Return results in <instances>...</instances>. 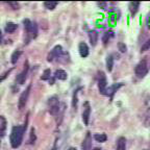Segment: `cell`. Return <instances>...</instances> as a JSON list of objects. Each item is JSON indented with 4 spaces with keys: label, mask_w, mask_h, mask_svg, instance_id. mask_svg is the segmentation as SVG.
Returning <instances> with one entry per match:
<instances>
[{
    "label": "cell",
    "mask_w": 150,
    "mask_h": 150,
    "mask_svg": "<svg viewBox=\"0 0 150 150\" xmlns=\"http://www.w3.org/2000/svg\"><path fill=\"white\" fill-rule=\"evenodd\" d=\"M26 130V123L24 126H14L11 131V136H9V142L13 148H18L22 144L23 141L24 131Z\"/></svg>",
    "instance_id": "obj_1"
},
{
    "label": "cell",
    "mask_w": 150,
    "mask_h": 150,
    "mask_svg": "<svg viewBox=\"0 0 150 150\" xmlns=\"http://www.w3.org/2000/svg\"><path fill=\"white\" fill-rule=\"evenodd\" d=\"M134 72L136 75L139 78H143L146 74L148 73V64L145 59L141 61L138 65L136 66V69H134Z\"/></svg>",
    "instance_id": "obj_2"
},
{
    "label": "cell",
    "mask_w": 150,
    "mask_h": 150,
    "mask_svg": "<svg viewBox=\"0 0 150 150\" xmlns=\"http://www.w3.org/2000/svg\"><path fill=\"white\" fill-rule=\"evenodd\" d=\"M98 76V89L100 94L102 95H106L108 93V81H106V77L103 72H99Z\"/></svg>",
    "instance_id": "obj_3"
},
{
    "label": "cell",
    "mask_w": 150,
    "mask_h": 150,
    "mask_svg": "<svg viewBox=\"0 0 150 150\" xmlns=\"http://www.w3.org/2000/svg\"><path fill=\"white\" fill-rule=\"evenodd\" d=\"M49 104V112L52 116H56L59 112V101L56 96H53L48 101Z\"/></svg>",
    "instance_id": "obj_4"
},
{
    "label": "cell",
    "mask_w": 150,
    "mask_h": 150,
    "mask_svg": "<svg viewBox=\"0 0 150 150\" xmlns=\"http://www.w3.org/2000/svg\"><path fill=\"white\" fill-rule=\"evenodd\" d=\"M30 89H31V86L29 84L27 87V89L25 91L22 92L21 96L19 98V101H18V108L20 110H22L24 108H25L26 103H27V100H28V96H29V93H30Z\"/></svg>",
    "instance_id": "obj_5"
},
{
    "label": "cell",
    "mask_w": 150,
    "mask_h": 150,
    "mask_svg": "<svg viewBox=\"0 0 150 150\" xmlns=\"http://www.w3.org/2000/svg\"><path fill=\"white\" fill-rule=\"evenodd\" d=\"M23 23H24V27H25L28 35H30L31 38H35L38 33L37 24H35V22H31L30 20H28V19H25L23 21Z\"/></svg>",
    "instance_id": "obj_6"
},
{
    "label": "cell",
    "mask_w": 150,
    "mask_h": 150,
    "mask_svg": "<svg viewBox=\"0 0 150 150\" xmlns=\"http://www.w3.org/2000/svg\"><path fill=\"white\" fill-rule=\"evenodd\" d=\"M63 54H64V52H63V48H62V46L56 45L53 49L51 50V52L49 53V55H48V57H47V61L52 62L54 59H59Z\"/></svg>",
    "instance_id": "obj_7"
},
{
    "label": "cell",
    "mask_w": 150,
    "mask_h": 150,
    "mask_svg": "<svg viewBox=\"0 0 150 150\" xmlns=\"http://www.w3.org/2000/svg\"><path fill=\"white\" fill-rule=\"evenodd\" d=\"M28 69H29V67H28V63L26 62L25 65H24V70L22 71L20 74L17 76L16 78V81L18 82L19 84H23L24 82H25L26 80V77H27V73H28Z\"/></svg>",
    "instance_id": "obj_8"
},
{
    "label": "cell",
    "mask_w": 150,
    "mask_h": 150,
    "mask_svg": "<svg viewBox=\"0 0 150 150\" xmlns=\"http://www.w3.org/2000/svg\"><path fill=\"white\" fill-rule=\"evenodd\" d=\"M90 115H91V108H90L89 102H86V103H84L83 112H82V121H83L84 125L89 124Z\"/></svg>",
    "instance_id": "obj_9"
},
{
    "label": "cell",
    "mask_w": 150,
    "mask_h": 150,
    "mask_svg": "<svg viewBox=\"0 0 150 150\" xmlns=\"http://www.w3.org/2000/svg\"><path fill=\"white\" fill-rule=\"evenodd\" d=\"M92 148V137L90 132H87V136L81 143V150H91Z\"/></svg>",
    "instance_id": "obj_10"
},
{
    "label": "cell",
    "mask_w": 150,
    "mask_h": 150,
    "mask_svg": "<svg viewBox=\"0 0 150 150\" xmlns=\"http://www.w3.org/2000/svg\"><path fill=\"white\" fill-rule=\"evenodd\" d=\"M78 51H79L80 56L84 59V57H87L89 55V47L84 42H81L78 45Z\"/></svg>",
    "instance_id": "obj_11"
},
{
    "label": "cell",
    "mask_w": 150,
    "mask_h": 150,
    "mask_svg": "<svg viewBox=\"0 0 150 150\" xmlns=\"http://www.w3.org/2000/svg\"><path fill=\"white\" fill-rule=\"evenodd\" d=\"M98 33L96 30H91L89 31V40H90V43H91L92 46H95L98 42Z\"/></svg>",
    "instance_id": "obj_12"
},
{
    "label": "cell",
    "mask_w": 150,
    "mask_h": 150,
    "mask_svg": "<svg viewBox=\"0 0 150 150\" xmlns=\"http://www.w3.org/2000/svg\"><path fill=\"white\" fill-rule=\"evenodd\" d=\"M54 76H55V78H57V79H59V80H66L67 79V77H68L67 72L64 71V70H62V69L56 70L55 73H54Z\"/></svg>",
    "instance_id": "obj_13"
},
{
    "label": "cell",
    "mask_w": 150,
    "mask_h": 150,
    "mask_svg": "<svg viewBox=\"0 0 150 150\" xmlns=\"http://www.w3.org/2000/svg\"><path fill=\"white\" fill-rule=\"evenodd\" d=\"M116 150H126V140L123 137H120L117 141V149Z\"/></svg>",
    "instance_id": "obj_14"
},
{
    "label": "cell",
    "mask_w": 150,
    "mask_h": 150,
    "mask_svg": "<svg viewBox=\"0 0 150 150\" xmlns=\"http://www.w3.org/2000/svg\"><path fill=\"white\" fill-rule=\"evenodd\" d=\"M122 86H123V83H115V84H112V87H110L108 89V93H106V95H110V97L115 94V92H117V90L119 89V88H121Z\"/></svg>",
    "instance_id": "obj_15"
},
{
    "label": "cell",
    "mask_w": 150,
    "mask_h": 150,
    "mask_svg": "<svg viewBox=\"0 0 150 150\" xmlns=\"http://www.w3.org/2000/svg\"><path fill=\"white\" fill-rule=\"evenodd\" d=\"M140 2H129V11H130L131 15L134 16V15L138 13L139 11V7H140Z\"/></svg>",
    "instance_id": "obj_16"
},
{
    "label": "cell",
    "mask_w": 150,
    "mask_h": 150,
    "mask_svg": "<svg viewBox=\"0 0 150 150\" xmlns=\"http://www.w3.org/2000/svg\"><path fill=\"white\" fill-rule=\"evenodd\" d=\"M5 128H6V120L3 116L0 117V134H1V138L4 137Z\"/></svg>",
    "instance_id": "obj_17"
},
{
    "label": "cell",
    "mask_w": 150,
    "mask_h": 150,
    "mask_svg": "<svg viewBox=\"0 0 150 150\" xmlns=\"http://www.w3.org/2000/svg\"><path fill=\"white\" fill-rule=\"evenodd\" d=\"M17 24H15V23H13V22H8V23H6V25H5V31H6L7 33H15L16 31V29H17Z\"/></svg>",
    "instance_id": "obj_18"
},
{
    "label": "cell",
    "mask_w": 150,
    "mask_h": 150,
    "mask_svg": "<svg viewBox=\"0 0 150 150\" xmlns=\"http://www.w3.org/2000/svg\"><path fill=\"white\" fill-rule=\"evenodd\" d=\"M143 123L146 127H150V108H148L147 110H146L145 114H144Z\"/></svg>",
    "instance_id": "obj_19"
},
{
    "label": "cell",
    "mask_w": 150,
    "mask_h": 150,
    "mask_svg": "<svg viewBox=\"0 0 150 150\" xmlns=\"http://www.w3.org/2000/svg\"><path fill=\"white\" fill-rule=\"evenodd\" d=\"M112 37H114V33H112V31H106V33H103V37H102L103 44L104 45L108 44V42H110V40Z\"/></svg>",
    "instance_id": "obj_20"
},
{
    "label": "cell",
    "mask_w": 150,
    "mask_h": 150,
    "mask_svg": "<svg viewBox=\"0 0 150 150\" xmlns=\"http://www.w3.org/2000/svg\"><path fill=\"white\" fill-rule=\"evenodd\" d=\"M112 67H114V57H112V55H108L106 57V69L108 72L112 70Z\"/></svg>",
    "instance_id": "obj_21"
},
{
    "label": "cell",
    "mask_w": 150,
    "mask_h": 150,
    "mask_svg": "<svg viewBox=\"0 0 150 150\" xmlns=\"http://www.w3.org/2000/svg\"><path fill=\"white\" fill-rule=\"evenodd\" d=\"M94 139L96 140V142H99V143H103L108 140V137H106L105 134H94Z\"/></svg>",
    "instance_id": "obj_22"
},
{
    "label": "cell",
    "mask_w": 150,
    "mask_h": 150,
    "mask_svg": "<svg viewBox=\"0 0 150 150\" xmlns=\"http://www.w3.org/2000/svg\"><path fill=\"white\" fill-rule=\"evenodd\" d=\"M22 54V51L21 50H16V51L14 52V53L12 54V57H11V62H12V64H16L17 62H18V59H20V56H21Z\"/></svg>",
    "instance_id": "obj_23"
},
{
    "label": "cell",
    "mask_w": 150,
    "mask_h": 150,
    "mask_svg": "<svg viewBox=\"0 0 150 150\" xmlns=\"http://www.w3.org/2000/svg\"><path fill=\"white\" fill-rule=\"evenodd\" d=\"M59 4L57 2H53V1H48V2H44V6L49 11H52L56 7V5Z\"/></svg>",
    "instance_id": "obj_24"
},
{
    "label": "cell",
    "mask_w": 150,
    "mask_h": 150,
    "mask_svg": "<svg viewBox=\"0 0 150 150\" xmlns=\"http://www.w3.org/2000/svg\"><path fill=\"white\" fill-rule=\"evenodd\" d=\"M77 92L78 90L74 91V94H73V99H72V106L74 108H77Z\"/></svg>",
    "instance_id": "obj_25"
},
{
    "label": "cell",
    "mask_w": 150,
    "mask_h": 150,
    "mask_svg": "<svg viewBox=\"0 0 150 150\" xmlns=\"http://www.w3.org/2000/svg\"><path fill=\"white\" fill-rule=\"evenodd\" d=\"M50 74H51V71H50V69H47V70L44 71V73H43L42 75V80H48L50 78Z\"/></svg>",
    "instance_id": "obj_26"
},
{
    "label": "cell",
    "mask_w": 150,
    "mask_h": 150,
    "mask_svg": "<svg viewBox=\"0 0 150 150\" xmlns=\"http://www.w3.org/2000/svg\"><path fill=\"white\" fill-rule=\"evenodd\" d=\"M150 49V39L149 40H147L145 43H144V45L142 47H141V51H147V50Z\"/></svg>",
    "instance_id": "obj_27"
},
{
    "label": "cell",
    "mask_w": 150,
    "mask_h": 150,
    "mask_svg": "<svg viewBox=\"0 0 150 150\" xmlns=\"http://www.w3.org/2000/svg\"><path fill=\"white\" fill-rule=\"evenodd\" d=\"M118 48H119V50L121 52H126V50H127V48H126V46H125V44L124 43H122V42H120L119 44H118Z\"/></svg>",
    "instance_id": "obj_28"
},
{
    "label": "cell",
    "mask_w": 150,
    "mask_h": 150,
    "mask_svg": "<svg viewBox=\"0 0 150 150\" xmlns=\"http://www.w3.org/2000/svg\"><path fill=\"white\" fill-rule=\"evenodd\" d=\"M35 129H33V128H31V130H30V139H29V143H30V144L35 143Z\"/></svg>",
    "instance_id": "obj_29"
},
{
    "label": "cell",
    "mask_w": 150,
    "mask_h": 150,
    "mask_svg": "<svg viewBox=\"0 0 150 150\" xmlns=\"http://www.w3.org/2000/svg\"><path fill=\"white\" fill-rule=\"evenodd\" d=\"M8 4L12 5V6H14V9H18V7H19V3L18 2H9Z\"/></svg>",
    "instance_id": "obj_30"
},
{
    "label": "cell",
    "mask_w": 150,
    "mask_h": 150,
    "mask_svg": "<svg viewBox=\"0 0 150 150\" xmlns=\"http://www.w3.org/2000/svg\"><path fill=\"white\" fill-rule=\"evenodd\" d=\"M97 5H98L99 7H101V8H105V7H106V2H98V3H97Z\"/></svg>",
    "instance_id": "obj_31"
},
{
    "label": "cell",
    "mask_w": 150,
    "mask_h": 150,
    "mask_svg": "<svg viewBox=\"0 0 150 150\" xmlns=\"http://www.w3.org/2000/svg\"><path fill=\"white\" fill-rule=\"evenodd\" d=\"M146 23H147L148 28H149V29H150V13H149V14H148L147 19H146Z\"/></svg>",
    "instance_id": "obj_32"
},
{
    "label": "cell",
    "mask_w": 150,
    "mask_h": 150,
    "mask_svg": "<svg viewBox=\"0 0 150 150\" xmlns=\"http://www.w3.org/2000/svg\"><path fill=\"white\" fill-rule=\"evenodd\" d=\"M51 150H56V144H54V146H53V148H52Z\"/></svg>",
    "instance_id": "obj_33"
}]
</instances>
